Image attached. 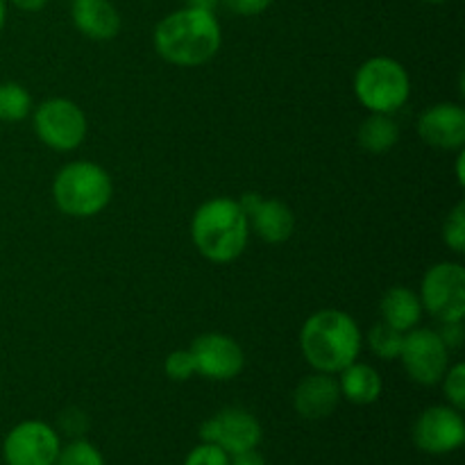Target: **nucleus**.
Returning a JSON list of instances; mask_svg holds the SVG:
<instances>
[{
	"label": "nucleus",
	"instance_id": "6ab92c4d",
	"mask_svg": "<svg viewBox=\"0 0 465 465\" xmlns=\"http://www.w3.org/2000/svg\"><path fill=\"white\" fill-rule=\"evenodd\" d=\"M357 141L366 153H389L400 141V125L391 118V114H371L359 125Z\"/></svg>",
	"mask_w": 465,
	"mask_h": 465
},
{
	"label": "nucleus",
	"instance_id": "7ed1b4c3",
	"mask_svg": "<svg viewBox=\"0 0 465 465\" xmlns=\"http://www.w3.org/2000/svg\"><path fill=\"white\" fill-rule=\"evenodd\" d=\"M248 216L239 200L213 198L200 204L191 221V239L204 259L230 263L243 254L248 245Z\"/></svg>",
	"mask_w": 465,
	"mask_h": 465
},
{
	"label": "nucleus",
	"instance_id": "f257e3e1",
	"mask_svg": "<svg viewBox=\"0 0 465 465\" xmlns=\"http://www.w3.org/2000/svg\"><path fill=\"white\" fill-rule=\"evenodd\" d=\"M221 44L223 30L216 14L195 7L177 9L154 27V50L166 62L182 68L207 64L216 57Z\"/></svg>",
	"mask_w": 465,
	"mask_h": 465
},
{
	"label": "nucleus",
	"instance_id": "a211bd4d",
	"mask_svg": "<svg viewBox=\"0 0 465 465\" xmlns=\"http://www.w3.org/2000/svg\"><path fill=\"white\" fill-rule=\"evenodd\" d=\"M381 321L400 331H409L418 327L422 318L420 295L413 293L407 286H393L384 293L380 302Z\"/></svg>",
	"mask_w": 465,
	"mask_h": 465
},
{
	"label": "nucleus",
	"instance_id": "6e6552de",
	"mask_svg": "<svg viewBox=\"0 0 465 465\" xmlns=\"http://www.w3.org/2000/svg\"><path fill=\"white\" fill-rule=\"evenodd\" d=\"M400 361L416 384L434 386L448 372L450 350L436 330L413 327V330L404 331Z\"/></svg>",
	"mask_w": 465,
	"mask_h": 465
},
{
	"label": "nucleus",
	"instance_id": "2f4dec72",
	"mask_svg": "<svg viewBox=\"0 0 465 465\" xmlns=\"http://www.w3.org/2000/svg\"><path fill=\"white\" fill-rule=\"evenodd\" d=\"M5 18H7V0H0V30L5 27Z\"/></svg>",
	"mask_w": 465,
	"mask_h": 465
},
{
	"label": "nucleus",
	"instance_id": "ddd939ff",
	"mask_svg": "<svg viewBox=\"0 0 465 465\" xmlns=\"http://www.w3.org/2000/svg\"><path fill=\"white\" fill-rule=\"evenodd\" d=\"M241 209L248 216V225L266 243H284L293 236L295 216L289 204L275 198H263L262 193L248 191L239 198Z\"/></svg>",
	"mask_w": 465,
	"mask_h": 465
},
{
	"label": "nucleus",
	"instance_id": "a878e982",
	"mask_svg": "<svg viewBox=\"0 0 465 465\" xmlns=\"http://www.w3.org/2000/svg\"><path fill=\"white\" fill-rule=\"evenodd\" d=\"M184 465H230V454L213 443H200L191 450Z\"/></svg>",
	"mask_w": 465,
	"mask_h": 465
},
{
	"label": "nucleus",
	"instance_id": "cd10ccee",
	"mask_svg": "<svg viewBox=\"0 0 465 465\" xmlns=\"http://www.w3.org/2000/svg\"><path fill=\"white\" fill-rule=\"evenodd\" d=\"M439 336L443 339V343L448 345V350L459 348L463 343V325L461 321L457 322H443V327L439 330Z\"/></svg>",
	"mask_w": 465,
	"mask_h": 465
},
{
	"label": "nucleus",
	"instance_id": "4468645a",
	"mask_svg": "<svg viewBox=\"0 0 465 465\" xmlns=\"http://www.w3.org/2000/svg\"><path fill=\"white\" fill-rule=\"evenodd\" d=\"M418 134L431 148L463 150L465 109L454 103H439L418 118Z\"/></svg>",
	"mask_w": 465,
	"mask_h": 465
},
{
	"label": "nucleus",
	"instance_id": "c85d7f7f",
	"mask_svg": "<svg viewBox=\"0 0 465 465\" xmlns=\"http://www.w3.org/2000/svg\"><path fill=\"white\" fill-rule=\"evenodd\" d=\"M230 465H268L262 452L257 450H245V452L232 454Z\"/></svg>",
	"mask_w": 465,
	"mask_h": 465
},
{
	"label": "nucleus",
	"instance_id": "9d476101",
	"mask_svg": "<svg viewBox=\"0 0 465 465\" xmlns=\"http://www.w3.org/2000/svg\"><path fill=\"white\" fill-rule=\"evenodd\" d=\"M200 439L203 443L218 445L232 457L245 450H257L263 439V430L262 422L245 409H223L203 422Z\"/></svg>",
	"mask_w": 465,
	"mask_h": 465
},
{
	"label": "nucleus",
	"instance_id": "aec40b11",
	"mask_svg": "<svg viewBox=\"0 0 465 465\" xmlns=\"http://www.w3.org/2000/svg\"><path fill=\"white\" fill-rule=\"evenodd\" d=\"M32 95L18 82H3L0 84V121L18 123L30 116Z\"/></svg>",
	"mask_w": 465,
	"mask_h": 465
},
{
	"label": "nucleus",
	"instance_id": "f3484780",
	"mask_svg": "<svg viewBox=\"0 0 465 465\" xmlns=\"http://www.w3.org/2000/svg\"><path fill=\"white\" fill-rule=\"evenodd\" d=\"M339 389L341 395L348 402L366 407V404H372L380 400L384 384H381V377L375 368L368 366V363L352 361L350 366H345L341 371Z\"/></svg>",
	"mask_w": 465,
	"mask_h": 465
},
{
	"label": "nucleus",
	"instance_id": "2eb2a0df",
	"mask_svg": "<svg viewBox=\"0 0 465 465\" xmlns=\"http://www.w3.org/2000/svg\"><path fill=\"white\" fill-rule=\"evenodd\" d=\"M341 398L343 395H341L339 380L334 375L316 371L295 386L293 407L304 420H322L336 411Z\"/></svg>",
	"mask_w": 465,
	"mask_h": 465
},
{
	"label": "nucleus",
	"instance_id": "0eeeda50",
	"mask_svg": "<svg viewBox=\"0 0 465 465\" xmlns=\"http://www.w3.org/2000/svg\"><path fill=\"white\" fill-rule=\"evenodd\" d=\"M422 309L440 322H457L465 316V268L440 262L425 272L420 284Z\"/></svg>",
	"mask_w": 465,
	"mask_h": 465
},
{
	"label": "nucleus",
	"instance_id": "39448f33",
	"mask_svg": "<svg viewBox=\"0 0 465 465\" xmlns=\"http://www.w3.org/2000/svg\"><path fill=\"white\" fill-rule=\"evenodd\" d=\"M354 94L371 114H395L411 95V77L393 57H372L354 75Z\"/></svg>",
	"mask_w": 465,
	"mask_h": 465
},
{
	"label": "nucleus",
	"instance_id": "4be33fe9",
	"mask_svg": "<svg viewBox=\"0 0 465 465\" xmlns=\"http://www.w3.org/2000/svg\"><path fill=\"white\" fill-rule=\"evenodd\" d=\"M54 465H104L103 452L84 439L71 440L66 448L59 450Z\"/></svg>",
	"mask_w": 465,
	"mask_h": 465
},
{
	"label": "nucleus",
	"instance_id": "473e14b6",
	"mask_svg": "<svg viewBox=\"0 0 465 465\" xmlns=\"http://www.w3.org/2000/svg\"><path fill=\"white\" fill-rule=\"evenodd\" d=\"M422 3H430V5H440V3H445V0H422Z\"/></svg>",
	"mask_w": 465,
	"mask_h": 465
},
{
	"label": "nucleus",
	"instance_id": "dca6fc26",
	"mask_svg": "<svg viewBox=\"0 0 465 465\" xmlns=\"http://www.w3.org/2000/svg\"><path fill=\"white\" fill-rule=\"evenodd\" d=\"M73 23L94 41H109L121 32V12L112 0H73Z\"/></svg>",
	"mask_w": 465,
	"mask_h": 465
},
{
	"label": "nucleus",
	"instance_id": "7c9ffc66",
	"mask_svg": "<svg viewBox=\"0 0 465 465\" xmlns=\"http://www.w3.org/2000/svg\"><path fill=\"white\" fill-rule=\"evenodd\" d=\"M221 5V0H186V7L203 9V12H213L216 14V7Z\"/></svg>",
	"mask_w": 465,
	"mask_h": 465
},
{
	"label": "nucleus",
	"instance_id": "c756f323",
	"mask_svg": "<svg viewBox=\"0 0 465 465\" xmlns=\"http://www.w3.org/2000/svg\"><path fill=\"white\" fill-rule=\"evenodd\" d=\"M7 3H12L14 7L21 9V12L35 14V12H41V9L48 5V0H7Z\"/></svg>",
	"mask_w": 465,
	"mask_h": 465
},
{
	"label": "nucleus",
	"instance_id": "f8f14e48",
	"mask_svg": "<svg viewBox=\"0 0 465 465\" xmlns=\"http://www.w3.org/2000/svg\"><path fill=\"white\" fill-rule=\"evenodd\" d=\"M413 443L427 454L457 452L465 443V422L459 409L430 407L413 425Z\"/></svg>",
	"mask_w": 465,
	"mask_h": 465
},
{
	"label": "nucleus",
	"instance_id": "1a4fd4ad",
	"mask_svg": "<svg viewBox=\"0 0 465 465\" xmlns=\"http://www.w3.org/2000/svg\"><path fill=\"white\" fill-rule=\"evenodd\" d=\"M62 440L59 434L41 420L18 422L3 443V459L7 465H54Z\"/></svg>",
	"mask_w": 465,
	"mask_h": 465
},
{
	"label": "nucleus",
	"instance_id": "b1692460",
	"mask_svg": "<svg viewBox=\"0 0 465 465\" xmlns=\"http://www.w3.org/2000/svg\"><path fill=\"white\" fill-rule=\"evenodd\" d=\"M443 391L448 402L452 404L454 409L463 411L465 407V366L463 363H454V366L448 368V372L443 375Z\"/></svg>",
	"mask_w": 465,
	"mask_h": 465
},
{
	"label": "nucleus",
	"instance_id": "5701e85b",
	"mask_svg": "<svg viewBox=\"0 0 465 465\" xmlns=\"http://www.w3.org/2000/svg\"><path fill=\"white\" fill-rule=\"evenodd\" d=\"M443 241L457 254L465 252V203H459L450 212L448 221L443 225Z\"/></svg>",
	"mask_w": 465,
	"mask_h": 465
},
{
	"label": "nucleus",
	"instance_id": "bb28decb",
	"mask_svg": "<svg viewBox=\"0 0 465 465\" xmlns=\"http://www.w3.org/2000/svg\"><path fill=\"white\" fill-rule=\"evenodd\" d=\"M221 5L236 16H257L271 7L272 0H221Z\"/></svg>",
	"mask_w": 465,
	"mask_h": 465
},
{
	"label": "nucleus",
	"instance_id": "f03ea898",
	"mask_svg": "<svg viewBox=\"0 0 465 465\" xmlns=\"http://www.w3.org/2000/svg\"><path fill=\"white\" fill-rule=\"evenodd\" d=\"M361 330L350 313L339 309H321L307 318L300 331V348L309 366L318 372L339 375L357 361L361 352Z\"/></svg>",
	"mask_w": 465,
	"mask_h": 465
},
{
	"label": "nucleus",
	"instance_id": "393cba45",
	"mask_svg": "<svg viewBox=\"0 0 465 465\" xmlns=\"http://www.w3.org/2000/svg\"><path fill=\"white\" fill-rule=\"evenodd\" d=\"M163 371H166V377L173 381H186L195 375V361L191 350H175L166 357V363H163Z\"/></svg>",
	"mask_w": 465,
	"mask_h": 465
},
{
	"label": "nucleus",
	"instance_id": "20e7f679",
	"mask_svg": "<svg viewBox=\"0 0 465 465\" xmlns=\"http://www.w3.org/2000/svg\"><path fill=\"white\" fill-rule=\"evenodd\" d=\"M114 184L109 173L94 162H71L53 182V198L59 212L73 218H94L112 203Z\"/></svg>",
	"mask_w": 465,
	"mask_h": 465
},
{
	"label": "nucleus",
	"instance_id": "423d86ee",
	"mask_svg": "<svg viewBox=\"0 0 465 465\" xmlns=\"http://www.w3.org/2000/svg\"><path fill=\"white\" fill-rule=\"evenodd\" d=\"M35 132L48 148L71 153L86 139L89 123L80 104L68 98H48L35 109Z\"/></svg>",
	"mask_w": 465,
	"mask_h": 465
},
{
	"label": "nucleus",
	"instance_id": "9b49d317",
	"mask_svg": "<svg viewBox=\"0 0 465 465\" xmlns=\"http://www.w3.org/2000/svg\"><path fill=\"white\" fill-rule=\"evenodd\" d=\"M195 372L213 381H230L241 375L245 366L243 348L232 336L209 331L191 343Z\"/></svg>",
	"mask_w": 465,
	"mask_h": 465
},
{
	"label": "nucleus",
	"instance_id": "412c9836",
	"mask_svg": "<svg viewBox=\"0 0 465 465\" xmlns=\"http://www.w3.org/2000/svg\"><path fill=\"white\" fill-rule=\"evenodd\" d=\"M366 341L372 354H377V357L384 359V361H393V359H400V352H402L404 331L395 330V327L386 325V322L381 321L377 322L375 327H371Z\"/></svg>",
	"mask_w": 465,
	"mask_h": 465
}]
</instances>
